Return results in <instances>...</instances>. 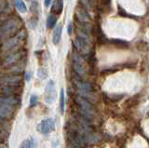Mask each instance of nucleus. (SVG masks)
<instances>
[{
    "instance_id": "nucleus-21",
    "label": "nucleus",
    "mask_w": 149,
    "mask_h": 148,
    "mask_svg": "<svg viewBox=\"0 0 149 148\" xmlns=\"http://www.w3.org/2000/svg\"><path fill=\"white\" fill-rule=\"evenodd\" d=\"M36 24H37V20L34 19V18H33V19L31 18L30 22H29V25H30L31 28H35V27L36 26Z\"/></svg>"
},
{
    "instance_id": "nucleus-6",
    "label": "nucleus",
    "mask_w": 149,
    "mask_h": 148,
    "mask_svg": "<svg viewBox=\"0 0 149 148\" xmlns=\"http://www.w3.org/2000/svg\"><path fill=\"white\" fill-rule=\"evenodd\" d=\"M77 86L78 88L79 93H80V95L83 97V98L90 99L92 96L93 89H92V86L90 84V83L79 81V82H77Z\"/></svg>"
},
{
    "instance_id": "nucleus-2",
    "label": "nucleus",
    "mask_w": 149,
    "mask_h": 148,
    "mask_svg": "<svg viewBox=\"0 0 149 148\" xmlns=\"http://www.w3.org/2000/svg\"><path fill=\"white\" fill-rule=\"evenodd\" d=\"M18 27V22L15 20H8L0 27V36H8V35H11Z\"/></svg>"
},
{
    "instance_id": "nucleus-7",
    "label": "nucleus",
    "mask_w": 149,
    "mask_h": 148,
    "mask_svg": "<svg viewBox=\"0 0 149 148\" xmlns=\"http://www.w3.org/2000/svg\"><path fill=\"white\" fill-rule=\"evenodd\" d=\"M73 66L79 76H83L85 74V66H84V60L78 54L74 53L73 57Z\"/></svg>"
},
{
    "instance_id": "nucleus-10",
    "label": "nucleus",
    "mask_w": 149,
    "mask_h": 148,
    "mask_svg": "<svg viewBox=\"0 0 149 148\" xmlns=\"http://www.w3.org/2000/svg\"><path fill=\"white\" fill-rule=\"evenodd\" d=\"M23 34H25L24 32H22L21 34H19L17 36L13 38L12 39H10L8 42H6L3 45V49L4 50H11L12 49H14L15 47H17V45L21 42L22 38H23Z\"/></svg>"
},
{
    "instance_id": "nucleus-8",
    "label": "nucleus",
    "mask_w": 149,
    "mask_h": 148,
    "mask_svg": "<svg viewBox=\"0 0 149 148\" xmlns=\"http://www.w3.org/2000/svg\"><path fill=\"white\" fill-rule=\"evenodd\" d=\"M1 84L7 89H11L13 87H17L21 83L20 76H7L1 78Z\"/></svg>"
},
{
    "instance_id": "nucleus-1",
    "label": "nucleus",
    "mask_w": 149,
    "mask_h": 148,
    "mask_svg": "<svg viewBox=\"0 0 149 148\" xmlns=\"http://www.w3.org/2000/svg\"><path fill=\"white\" fill-rule=\"evenodd\" d=\"M77 101L79 106V110H80V113L83 115V117L88 119L92 118L93 115H94V111H93L91 104L82 97H78Z\"/></svg>"
},
{
    "instance_id": "nucleus-18",
    "label": "nucleus",
    "mask_w": 149,
    "mask_h": 148,
    "mask_svg": "<svg viewBox=\"0 0 149 148\" xmlns=\"http://www.w3.org/2000/svg\"><path fill=\"white\" fill-rule=\"evenodd\" d=\"M37 76H38L40 79H46L47 76H48V71L45 68H39L37 70Z\"/></svg>"
},
{
    "instance_id": "nucleus-3",
    "label": "nucleus",
    "mask_w": 149,
    "mask_h": 148,
    "mask_svg": "<svg viewBox=\"0 0 149 148\" xmlns=\"http://www.w3.org/2000/svg\"><path fill=\"white\" fill-rule=\"evenodd\" d=\"M55 129V122L52 118L43 119L37 126V131L43 134H48Z\"/></svg>"
},
{
    "instance_id": "nucleus-17",
    "label": "nucleus",
    "mask_w": 149,
    "mask_h": 148,
    "mask_svg": "<svg viewBox=\"0 0 149 148\" xmlns=\"http://www.w3.org/2000/svg\"><path fill=\"white\" fill-rule=\"evenodd\" d=\"M77 15L78 17V19L80 20L81 22H88L90 21V16H88V14L86 12V11H84L82 10H78L77 11Z\"/></svg>"
},
{
    "instance_id": "nucleus-5",
    "label": "nucleus",
    "mask_w": 149,
    "mask_h": 148,
    "mask_svg": "<svg viewBox=\"0 0 149 148\" xmlns=\"http://www.w3.org/2000/svg\"><path fill=\"white\" fill-rule=\"evenodd\" d=\"M55 98H56L55 83L53 80H49L45 89V101L47 104H51L55 101Z\"/></svg>"
},
{
    "instance_id": "nucleus-4",
    "label": "nucleus",
    "mask_w": 149,
    "mask_h": 148,
    "mask_svg": "<svg viewBox=\"0 0 149 148\" xmlns=\"http://www.w3.org/2000/svg\"><path fill=\"white\" fill-rule=\"evenodd\" d=\"M15 106L14 104L0 101V118L11 117L15 111Z\"/></svg>"
},
{
    "instance_id": "nucleus-16",
    "label": "nucleus",
    "mask_w": 149,
    "mask_h": 148,
    "mask_svg": "<svg viewBox=\"0 0 149 148\" xmlns=\"http://www.w3.org/2000/svg\"><path fill=\"white\" fill-rule=\"evenodd\" d=\"M60 110L61 113L63 114L65 110V97H64V90L63 89L60 91Z\"/></svg>"
},
{
    "instance_id": "nucleus-23",
    "label": "nucleus",
    "mask_w": 149,
    "mask_h": 148,
    "mask_svg": "<svg viewBox=\"0 0 149 148\" xmlns=\"http://www.w3.org/2000/svg\"><path fill=\"white\" fill-rule=\"evenodd\" d=\"M50 4H51V0H44V5H45L46 8L49 7Z\"/></svg>"
},
{
    "instance_id": "nucleus-13",
    "label": "nucleus",
    "mask_w": 149,
    "mask_h": 148,
    "mask_svg": "<svg viewBox=\"0 0 149 148\" xmlns=\"http://www.w3.org/2000/svg\"><path fill=\"white\" fill-rule=\"evenodd\" d=\"M22 56V53H21V52L15 53V54L11 55V56H8V58L6 60L5 63H6V64H8V65H12V64L16 63L17 62L20 61Z\"/></svg>"
},
{
    "instance_id": "nucleus-14",
    "label": "nucleus",
    "mask_w": 149,
    "mask_h": 148,
    "mask_svg": "<svg viewBox=\"0 0 149 148\" xmlns=\"http://www.w3.org/2000/svg\"><path fill=\"white\" fill-rule=\"evenodd\" d=\"M57 24V17L53 14H50L48 16V19H47V22H46V25L48 28H53V27L56 25Z\"/></svg>"
},
{
    "instance_id": "nucleus-25",
    "label": "nucleus",
    "mask_w": 149,
    "mask_h": 148,
    "mask_svg": "<svg viewBox=\"0 0 149 148\" xmlns=\"http://www.w3.org/2000/svg\"><path fill=\"white\" fill-rule=\"evenodd\" d=\"M0 148H4V147H3L2 145H0Z\"/></svg>"
},
{
    "instance_id": "nucleus-24",
    "label": "nucleus",
    "mask_w": 149,
    "mask_h": 148,
    "mask_svg": "<svg viewBox=\"0 0 149 148\" xmlns=\"http://www.w3.org/2000/svg\"><path fill=\"white\" fill-rule=\"evenodd\" d=\"M31 76H32L31 73H27L26 74V75H25V79H26V81H29L31 79Z\"/></svg>"
},
{
    "instance_id": "nucleus-12",
    "label": "nucleus",
    "mask_w": 149,
    "mask_h": 148,
    "mask_svg": "<svg viewBox=\"0 0 149 148\" xmlns=\"http://www.w3.org/2000/svg\"><path fill=\"white\" fill-rule=\"evenodd\" d=\"M63 10V0H54L51 11L56 14H61Z\"/></svg>"
},
{
    "instance_id": "nucleus-22",
    "label": "nucleus",
    "mask_w": 149,
    "mask_h": 148,
    "mask_svg": "<svg viewBox=\"0 0 149 148\" xmlns=\"http://www.w3.org/2000/svg\"><path fill=\"white\" fill-rule=\"evenodd\" d=\"M72 32H73V24H72V22H70V24H68V26H67V33H68L69 35H71Z\"/></svg>"
},
{
    "instance_id": "nucleus-9",
    "label": "nucleus",
    "mask_w": 149,
    "mask_h": 148,
    "mask_svg": "<svg viewBox=\"0 0 149 148\" xmlns=\"http://www.w3.org/2000/svg\"><path fill=\"white\" fill-rule=\"evenodd\" d=\"M90 44L91 42H88L84 38H79V36L74 39V45H76L77 49L83 53H88L90 51Z\"/></svg>"
},
{
    "instance_id": "nucleus-11",
    "label": "nucleus",
    "mask_w": 149,
    "mask_h": 148,
    "mask_svg": "<svg viewBox=\"0 0 149 148\" xmlns=\"http://www.w3.org/2000/svg\"><path fill=\"white\" fill-rule=\"evenodd\" d=\"M62 35H63V25L62 24H58L55 27L54 32H53V35H52V42L53 44L57 45L61 41L62 38Z\"/></svg>"
},
{
    "instance_id": "nucleus-15",
    "label": "nucleus",
    "mask_w": 149,
    "mask_h": 148,
    "mask_svg": "<svg viewBox=\"0 0 149 148\" xmlns=\"http://www.w3.org/2000/svg\"><path fill=\"white\" fill-rule=\"evenodd\" d=\"M15 6L17 8V10L20 12H22V13L27 12V7L22 0H15Z\"/></svg>"
},
{
    "instance_id": "nucleus-20",
    "label": "nucleus",
    "mask_w": 149,
    "mask_h": 148,
    "mask_svg": "<svg viewBox=\"0 0 149 148\" xmlns=\"http://www.w3.org/2000/svg\"><path fill=\"white\" fill-rule=\"evenodd\" d=\"M37 103V96L36 94H33L30 97V105L31 106H35Z\"/></svg>"
},
{
    "instance_id": "nucleus-19",
    "label": "nucleus",
    "mask_w": 149,
    "mask_h": 148,
    "mask_svg": "<svg viewBox=\"0 0 149 148\" xmlns=\"http://www.w3.org/2000/svg\"><path fill=\"white\" fill-rule=\"evenodd\" d=\"M31 145H32V142L27 139V140H24L22 142L20 148H31Z\"/></svg>"
}]
</instances>
